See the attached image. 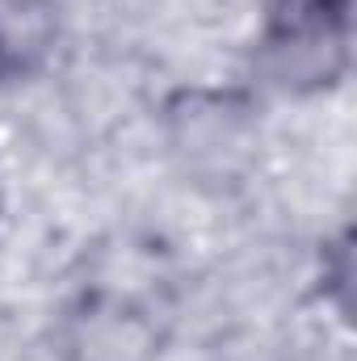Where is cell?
I'll return each instance as SVG.
<instances>
[{"label": "cell", "mask_w": 357, "mask_h": 361, "mask_svg": "<svg viewBox=\"0 0 357 361\" xmlns=\"http://www.w3.org/2000/svg\"><path fill=\"white\" fill-rule=\"evenodd\" d=\"M261 47L277 85H332L349 63V0H273Z\"/></svg>", "instance_id": "cell-1"}, {"label": "cell", "mask_w": 357, "mask_h": 361, "mask_svg": "<svg viewBox=\"0 0 357 361\" xmlns=\"http://www.w3.org/2000/svg\"><path fill=\"white\" fill-rule=\"evenodd\" d=\"M156 353V328L126 302L92 298L72 319L68 361H147Z\"/></svg>", "instance_id": "cell-2"}, {"label": "cell", "mask_w": 357, "mask_h": 361, "mask_svg": "<svg viewBox=\"0 0 357 361\" xmlns=\"http://www.w3.org/2000/svg\"><path fill=\"white\" fill-rule=\"evenodd\" d=\"M59 34V17L51 0H0V72L25 76L34 72Z\"/></svg>", "instance_id": "cell-3"}, {"label": "cell", "mask_w": 357, "mask_h": 361, "mask_svg": "<svg viewBox=\"0 0 357 361\" xmlns=\"http://www.w3.org/2000/svg\"><path fill=\"white\" fill-rule=\"evenodd\" d=\"M0 80H4V72H0Z\"/></svg>", "instance_id": "cell-4"}]
</instances>
